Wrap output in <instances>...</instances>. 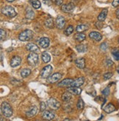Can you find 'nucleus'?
<instances>
[{
    "label": "nucleus",
    "mask_w": 119,
    "mask_h": 121,
    "mask_svg": "<svg viewBox=\"0 0 119 121\" xmlns=\"http://www.w3.org/2000/svg\"><path fill=\"white\" fill-rule=\"evenodd\" d=\"M1 112L5 117H10L13 115V108L8 102H3L2 104Z\"/></svg>",
    "instance_id": "f257e3e1"
},
{
    "label": "nucleus",
    "mask_w": 119,
    "mask_h": 121,
    "mask_svg": "<svg viewBox=\"0 0 119 121\" xmlns=\"http://www.w3.org/2000/svg\"><path fill=\"white\" fill-rule=\"evenodd\" d=\"M34 36V33L30 30H25L22 31L19 36V40L22 41H30Z\"/></svg>",
    "instance_id": "f03ea898"
},
{
    "label": "nucleus",
    "mask_w": 119,
    "mask_h": 121,
    "mask_svg": "<svg viewBox=\"0 0 119 121\" xmlns=\"http://www.w3.org/2000/svg\"><path fill=\"white\" fill-rule=\"evenodd\" d=\"M2 13L4 14V16H8V17H10V18H13L15 16H16L17 15V13L16 12L15 9L13 7H12V6H5V7L2 8Z\"/></svg>",
    "instance_id": "7ed1b4c3"
},
{
    "label": "nucleus",
    "mask_w": 119,
    "mask_h": 121,
    "mask_svg": "<svg viewBox=\"0 0 119 121\" xmlns=\"http://www.w3.org/2000/svg\"><path fill=\"white\" fill-rule=\"evenodd\" d=\"M27 62L30 66H36L39 62V56L37 52H31L27 57Z\"/></svg>",
    "instance_id": "20e7f679"
},
{
    "label": "nucleus",
    "mask_w": 119,
    "mask_h": 121,
    "mask_svg": "<svg viewBox=\"0 0 119 121\" xmlns=\"http://www.w3.org/2000/svg\"><path fill=\"white\" fill-rule=\"evenodd\" d=\"M52 66L51 65H47L45 67H44L40 72V76L43 78H47L49 76H50V75L52 72Z\"/></svg>",
    "instance_id": "39448f33"
},
{
    "label": "nucleus",
    "mask_w": 119,
    "mask_h": 121,
    "mask_svg": "<svg viewBox=\"0 0 119 121\" xmlns=\"http://www.w3.org/2000/svg\"><path fill=\"white\" fill-rule=\"evenodd\" d=\"M47 104L49 105V106L52 108L54 110H57L60 107L61 104L59 101H57V100H55V98H49L48 100H47Z\"/></svg>",
    "instance_id": "423d86ee"
},
{
    "label": "nucleus",
    "mask_w": 119,
    "mask_h": 121,
    "mask_svg": "<svg viewBox=\"0 0 119 121\" xmlns=\"http://www.w3.org/2000/svg\"><path fill=\"white\" fill-rule=\"evenodd\" d=\"M61 78H62V75L60 73H59V72H56V73H54L53 75L47 78V81L50 83H54L58 81Z\"/></svg>",
    "instance_id": "0eeeda50"
},
{
    "label": "nucleus",
    "mask_w": 119,
    "mask_h": 121,
    "mask_svg": "<svg viewBox=\"0 0 119 121\" xmlns=\"http://www.w3.org/2000/svg\"><path fill=\"white\" fill-rule=\"evenodd\" d=\"M74 79H71V78H65V79L63 80L62 81L59 82L57 85L59 87H71V83H73Z\"/></svg>",
    "instance_id": "6e6552de"
},
{
    "label": "nucleus",
    "mask_w": 119,
    "mask_h": 121,
    "mask_svg": "<svg viewBox=\"0 0 119 121\" xmlns=\"http://www.w3.org/2000/svg\"><path fill=\"white\" fill-rule=\"evenodd\" d=\"M75 8V5L73 3H68L66 4H63L61 7V10L65 13H71Z\"/></svg>",
    "instance_id": "1a4fd4ad"
},
{
    "label": "nucleus",
    "mask_w": 119,
    "mask_h": 121,
    "mask_svg": "<svg viewBox=\"0 0 119 121\" xmlns=\"http://www.w3.org/2000/svg\"><path fill=\"white\" fill-rule=\"evenodd\" d=\"M38 44H39V46L42 48H47L49 46V44H50V41L48 38L46 37H42L39 39V41H38Z\"/></svg>",
    "instance_id": "9d476101"
},
{
    "label": "nucleus",
    "mask_w": 119,
    "mask_h": 121,
    "mask_svg": "<svg viewBox=\"0 0 119 121\" xmlns=\"http://www.w3.org/2000/svg\"><path fill=\"white\" fill-rule=\"evenodd\" d=\"M37 112H38V107L36 106H33L29 108V110H28L26 112V115L29 118H32L35 116Z\"/></svg>",
    "instance_id": "9b49d317"
},
{
    "label": "nucleus",
    "mask_w": 119,
    "mask_h": 121,
    "mask_svg": "<svg viewBox=\"0 0 119 121\" xmlns=\"http://www.w3.org/2000/svg\"><path fill=\"white\" fill-rule=\"evenodd\" d=\"M55 117V114L53 113L52 112H51V111H44V112H43L42 117L44 120H51L54 119Z\"/></svg>",
    "instance_id": "f8f14e48"
},
{
    "label": "nucleus",
    "mask_w": 119,
    "mask_h": 121,
    "mask_svg": "<svg viewBox=\"0 0 119 121\" xmlns=\"http://www.w3.org/2000/svg\"><path fill=\"white\" fill-rule=\"evenodd\" d=\"M85 82V78L83 77H80L76 78V79L74 80L73 83H71V87H79L81 86Z\"/></svg>",
    "instance_id": "ddd939ff"
},
{
    "label": "nucleus",
    "mask_w": 119,
    "mask_h": 121,
    "mask_svg": "<svg viewBox=\"0 0 119 121\" xmlns=\"http://www.w3.org/2000/svg\"><path fill=\"white\" fill-rule=\"evenodd\" d=\"M65 25V20L63 16H60L56 19V25L58 29H63Z\"/></svg>",
    "instance_id": "4468645a"
},
{
    "label": "nucleus",
    "mask_w": 119,
    "mask_h": 121,
    "mask_svg": "<svg viewBox=\"0 0 119 121\" xmlns=\"http://www.w3.org/2000/svg\"><path fill=\"white\" fill-rule=\"evenodd\" d=\"M89 37L92 39H93V40H95L96 41H99L102 40V35H101V33H99V32L93 31V32H91L90 34H89Z\"/></svg>",
    "instance_id": "2eb2a0df"
},
{
    "label": "nucleus",
    "mask_w": 119,
    "mask_h": 121,
    "mask_svg": "<svg viewBox=\"0 0 119 121\" xmlns=\"http://www.w3.org/2000/svg\"><path fill=\"white\" fill-rule=\"evenodd\" d=\"M21 63V58L19 56H14L10 60V66L12 67H16Z\"/></svg>",
    "instance_id": "dca6fc26"
},
{
    "label": "nucleus",
    "mask_w": 119,
    "mask_h": 121,
    "mask_svg": "<svg viewBox=\"0 0 119 121\" xmlns=\"http://www.w3.org/2000/svg\"><path fill=\"white\" fill-rule=\"evenodd\" d=\"M75 64L79 69H84L85 66V59L84 58H79L75 60Z\"/></svg>",
    "instance_id": "f3484780"
},
{
    "label": "nucleus",
    "mask_w": 119,
    "mask_h": 121,
    "mask_svg": "<svg viewBox=\"0 0 119 121\" xmlns=\"http://www.w3.org/2000/svg\"><path fill=\"white\" fill-rule=\"evenodd\" d=\"M27 50L32 52H39V47L33 43H29L27 44Z\"/></svg>",
    "instance_id": "a211bd4d"
},
{
    "label": "nucleus",
    "mask_w": 119,
    "mask_h": 121,
    "mask_svg": "<svg viewBox=\"0 0 119 121\" xmlns=\"http://www.w3.org/2000/svg\"><path fill=\"white\" fill-rule=\"evenodd\" d=\"M107 9H104L102 12L100 13V14L98 16V20L99 22H104L107 17Z\"/></svg>",
    "instance_id": "6ab92c4d"
},
{
    "label": "nucleus",
    "mask_w": 119,
    "mask_h": 121,
    "mask_svg": "<svg viewBox=\"0 0 119 121\" xmlns=\"http://www.w3.org/2000/svg\"><path fill=\"white\" fill-rule=\"evenodd\" d=\"M68 91L72 95H79L82 92V89L79 87H70L68 89Z\"/></svg>",
    "instance_id": "aec40b11"
},
{
    "label": "nucleus",
    "mask_w": 119,
    "mask_h": 121,
    "mask_svg": "<svg viewBox=\"0 0 119 121\" xmlns=\"http://www.w3.org/2000/svg\"><path fill=\"white\" fill-rule=\"evenodd\" d=\"M115 110V107L112 104H109L104 108V111L107 113H111L112 112H114Z\"/></svg>",
    "instance_id": "412c9836"
},
{
    "label": "nucleus",
    "mask_w": 119,
    "mask_h": 121,
    "mask_svg": "<svg viewBox=\"0 0 119 121\" xmlns=\"http://www.w3.org/2000/svg\"><path fill=\"white\" fill-rule=\"evenodd\" d=\"M86 39V35L85 33H78L77 34H76L75 35V39L77 41H83L85 39Z\"/></svg>",
    "instance_id": "4be33fe9"
},
{
    "label": "nucleus",
    "mask_w": 119,
    "mask_h": 121,
    "mask_svg": "<svg viewBox=\"0 0 119 121\" xmlns=\"http://www.w3.org/2000/svg\"><path fill=\"white\" fill-rule=\"evenodd\" d=\"M42 60H43V61L44 63H48L50 61V60H51V56L48 53V52H44L42 53Z\"/></svg>",
    "instance_id": "5701e85b"
},
{
    "label": "nucleus",
    "mask_w": 119,
    "mask_h": 121,
    "mask_svg": "<svg viewBox=\"0 0 119 121\" xmlns=\"http://www.w3.org/2000/svg\"><path fill=\"white\" fill-rule=\"evenodd\" d=\"M26 17L27 18V19H34V17H35V13H34V11L32 9H30V8L27 9V11H26Z\"/></svg>",
    "instance_id": "b1692460"
},
{
    "label": "nucleus",
    "mask_w": 119,
    "mask_h": 121,
    "mask_svg": "<svg viewBox=\"0 0 119 121\" xmlns=\"http://www.w3.org/2000/svg\"><path fill=\"white\" fill-rule=\"evenodd\" d=\"M88 29V25H78L76 27V30L78 33H82V32H84L85 30H87Z\"/></svg>",
    "instance_id": "393cba45"
},
{
    "label": "nucleus",
    "mask_w": 119,
    "mask_h": 121,
    "mask_svg": "<svg viewBox=\"0 0 119 121\" xmlns=\"http://www.w3.org/2000/svg\"><path fill=\"white\" fill-rule=\"evenodd\" d=\"M30 74H31V70L29 69H24L21 72V76L23 78H27Z\"/></svg>",
    "instance_id": "a878e982"
},
{
    "label": "nucleus",
    "mask_w": 119,
    "mask_h": 121,
    "mask_svg": "<svg viewBox=\"0 0 119 121\" xmlns=\"http://www.w3.org/2000/svg\"><path fill=\"white\" fill-rule=\"evenodd\" d=\"M76 49L79 52H85L87 51V46H85L84 44H79L76 47Z\"/></svg>",
    "instance_id": "bb28decb"
},
{
    "label": "nucleus",
    "mask_w": 119,
    "mask_h": 121,
    "mask_svg": "<svg viewBox=\"0 0 119 121\" xmlns=\"http://www.w3.org/2000/svg\"><path fill=\"white\" fill-rule=\"evenodd\" d=\"M62 99H63V100H64L65 102L69 101L71 99V93L69 92L63 93V95H62Z\"/></svg>",
    "instance_id": "cd10ccee"
},
{
    "label": "nucleus",
    "mask_w": 119,
    "mask_h": 121,
    "mask_svg": "<svg viewBox=\"0 0 119 121\" xmlns=\"http://www.w3.org/2000/svg\"><path fill=\"white\" fill-rule=\"evenodd\" d=\"M31 3H32V7L35 9H38L40 8V6H41L40 2L39 1V0H31Z\"/></svg>",
    "instance_id": "c85d7f7f"
},
{
    "label": "nucleus",
    "mask_w": 119,
    "mask_h": 121,
    "mask_svg": "<svg viewBox=\"0 0 119 121\" xmlns=\"http://www.w3.org/2000/svg\"><path fill=\"white\" fill-rule=\"evenodd\" d=\"M45 25L49 28H52L53 27H54V22H53V19H52V18H49V19L46 20Z\"/></svg>",
    "instance_id": "c756f323"
},
{
    "label": "nucleus",
    "mask_w": 119,
    "mask_h": 121,
    "mask_svg": "<svg viewBox=\"0 0 119 121\" xmlns=\"http://www.w3.org/2000/svg\"><path fill=\"white\" fill-rule=\"evenodd\" d=\"M73 31H74V27L72 25H69L66 29H65V34L66 35H69L73 33Z\"/></svg>",
    "instance_id": "7c9ffc66"
},
{
    "label": "nucleus",
    "mask_w": 119,
    "mask_h": 121,
    "mask_svg": "<svg viewBox=\"0 0 119 121\" xmlns=\"http://www.w3.org/2000/svg\"><path fill=\"white\" fill-rule=\"evenodd\" d=\"M76 106H77V108H78L79 110H82L84 108V102H83L82 99H79L78 102H77V104H76Z\"/></svg>",
    "instance_id": "2f4dec72"
},
{
    "label": "nucleus",
    "mask_w": 119,
    "mask_h": 121,
    "mask_svg": "<svg viewBox=\"0 0 119 121\" xmlns=\"http://www.w3.org/2000/svg\"><path fill=\"white\" fill-rule=\"evenodd\" d=\"M112 56H114L115 59L117 60H119V50H115L112 51Z\"/></svg>",
    "instance_id": "473e14b6"
},
{
    "label": "nucleus",
    "mask_w": 119,
    "mask_h": 121,
    "mask_svg": "<svg viewBox=\"0 0 119 121\" xmlns=\"http://www.w3.org/2000/svg\"><path fill=\"white\" fill-rule=\"evenodd\" d=\"M112 76V72H107V73H105L104 75V80H109L110 78H111Z\"/></svg>",
    "instance_id": "72a5a7b5"
},
{
    "label": "nucleus",
    "mask_w": 119,
    "mask_h": 121,
    "mask_svg": "<svg viewBox=\"0 0 119 121\" xmlns=\"http://www.w3.org/2000/svg\"><path fill=\"white\" fill-rule=\"evenodd\" d=\"M102 94L104 96H108L110 95V88L109 87H106L103 91H102Z\"/></svg>",
    "instance_id": "f704fd0d"
},
{
    "label": "nucleus",
    "mask_w": 119,
    "mask_h": 121,
    "mask_svg": "<svg viewBox=\"0 0 119 121\" xmlns=\"http://www.w3.org/2000/svg\"><path fill=\"white\" fill-rule=\"evenodd\" d=\"M0 36H1V40H3L5 37H6V32L3 29H1L0 30Z\"/></svg>",
    "instance_id": "c9c22d12"
},
{
    "label": "nucleus",
    "mask_w": 119,
    "mask_h": 121,
    "mask_svg": "<svg viewBox=\"0 0 119 121\" xmlns=\"http://www.w3.org/2000/svg\"><path fill=\"white\" fill-rule=\"evenodd\" d=\"M46 108V104L44 102H41L40 103V112H44L45 109Z\"/></svg>",
    "instance_id": "e433bc0d"
},
{
    "label": "nucleus",
    "mask_w": 119,
    "mask_h": 121,
    "mask_svg": "<svg viewBox=\"0 0 119 121\" xmlns=\"http://www.w3.org/2000/svg\"><path fill=\"white\" fill-rule=\"evenodd\" d=\"M112 6H113L114 8H116L119 5V0H113V2H112Z\"/></svg>",
    "instance_id": "4c0bfd02"
},
{
    "label": "nucleus",
    "mask_w": 119,
    "mask_h": 121,
    "mask_svg": "<svg viewBox=\"0 0 119 121\" xmlns=\"http://www.w3.org/2000/svg\"><path fill=\"white\" fill-rule=\"evenodd\" d=\"M107 48V44L105 43H103V44H102V45H101V49L102 50H106Z\"/></svg>",
    "instance_id": "58836bf2"
},
{
    "label": "nucleus",
    "mask_w": 119,
    "mask_h": 121,
    "mask_svg": "<svg viewBox=\"0 0 119 121\" xmlns=\"http://www.w3.org/2000/svg\"><path fill=\"white\" fill-rule=\"evenodd\" d=\"M63 0H55V4L57 5H61L63 4Z\"/></svg>",
    "instance_id": "ea45409f"
},
{
    "label": "nucleus",
    "mask_w": 119,
    "mask_h": 121,
    "mask_svg": "<svg viewBox=\"0 0 119 121\" xmlns=\"http://www.w3.org/2000/svg\"><path fill=\"white\" fill-rule=\"evenodd\" d=\"M106 63H107V66H112L113 64V62H112L111 60H107Z\"/></svg>",
    "instance_id": "a19ab883"
},
{
    "label": "nucleus",
    "mask_w": 119,
    "mask_h": 121,
    "mask_svg": "<svg viewBox=\"0 0 119 121\" xmlns=\"http://www.w3.org/2000/svg\"><path fill=\"white\" fill-rule=\"evenodd\" d=\"M116 16H117V19H119V8L116 10Z\"/></svg>",
    "instance_id": "79ce46f5"
},
{
    "label": "nucleus",
    "mask_w": 119,
    "mask_h": 121,
    "mask_svg": "<svg viewBox=\"0 0 119 121\" xmlns=\"http://www.w3.org/2000/svg\"><path fill=\"white\" fill-rule=\"evenodd\" d=\"M117 72H118V73L119 74V66L117 67Z\"/></svg>",
    "instance_id": "37998d69"
},
{
    "label": "nucleus",
    "mask_w": 119,
    "mask_h": 121,
    "mask_svg": "<svg viewBox=\"0 0 119 121\" xmlns=\"http://www.w3.org/2000/svg\"><path fill=\"white\" fill-rule=\"evenodd\" d=\"M8 2H13L14 0H7Z\"/></svg>",
    "instance_id": "c03bdc74"
},
{
    "label": "nucleus",
    "mask_w": 119,
    "mask_h": 121,
    "mask_svg": "<svg viewBox=\"0 0 119 121\" xmlns=\"http://www.w3.org/2000/svg\"><path fill=\"white\" fill-rule=\"evenodd\" d=\"M44 1H48V0H44Z\"/></svg>",
    "instance_id": "a18cd8bd"
},
{
    "label": "nucleus",
    "mask_w": 119,
    "mask_h": 121,
    "mask_svg": "<svg viewBox=\"0 0 119 121\" xmlns=\"http://www.w3.org/2000/svg\"><path fill=\"white\" fill-rule=\"evenodd\" d=\"M118 43H119V39H118Z\"/></svg>",
    "instance_id": "49530a36"
}]
</instances>
